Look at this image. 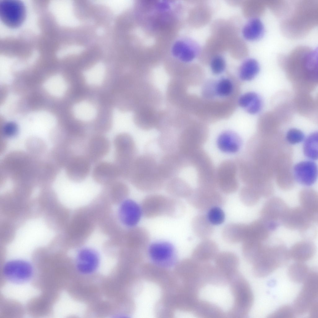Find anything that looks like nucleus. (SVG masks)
I'll use <instances>...</instances> for the list:
<instances>
[{"instance_id":"nucleus-1","label":"nucleus","mask_w":318,"mask_h":318,"mask_svg":"<svg viewBox=\"0 0 318 318\" xmlns=\"http://www.w3.org/2000/svg\"><path fill=\"white\" fill-rule=\"evenodd\" d=\"M129 177L135 187L145 192H153L161 189L165 180L159 164L148 155L135 158Z\"/></svg>"},{"instance_id":"nucleus-2","label":"nucleus","mask_w":318,"mask_h":318,"mask_svg":"<svg viewBox=\"0 0 318 318\" xmlns=\"http://www.w3.org/2000/svg\"><path fill=\"white\" fill-rule=\"evenodd\" d=\"M143 216L148 219L165 216L178 218L185 212L186 207L180 199L158 194L145 197L140 204Z\"/></svg>"},{"instance_id":"nucleus-3","label":"nucleus","mask_w":318,"mask_h":318,"mask_svg":"<svg viewBox=\"0 0 318 318\" xmlns=\"http://www.w3.org/2000/svg\"><path fill=\"white\" fill-rule=\"evenodd\" d=\"M229 283L234 298V302L226 316L231 318L246 317L251 309L254 301L253 295L249 283L238 271L230 278Z\"/></svg>"},{"instance_id":"nucleus-4","label":"nucleus","mask_w":318,"mask_h":318,"mask_svg":"<svg viewBox=\"0 0 318 318\" xmlns=\"http://www.w3.org/2000/svg\"><path fill=\"white\" fill-rule=\"evenodd\" d=\"M289 258V251L284 246L264 245L257 258L252 263L253 273L258 277L266 276L285 265Z\"/></svg>"},{"instance_id":"nucleus-5","label":"nucleus","mask_w":318,"mask_h":318,"mask_svg":"<svg viewBox=\"0 0 318 318\" xmlns=\"http://www.w3.org/2000/svg\"><path fill=\"white\" fill-rule=\"evenodd\" d=\"M115 148V163L118 168L120 176H129L135 160V146L132 137L126 134L118 135L113 142Z\"/></svg>"},{"instance_id":"nucleus-6","label":"nucleus","mask_w":318,"mask_h":318,"mask_svg":"<svg viewBox=\"0 0 318 318\" xmlns=\"http://www.w3.org/2000/svg\"><path fill=\"white\" fill-rule=\"evenodd\" d=\"M302 283V289L295 299L293 307L295 314L299 315L307 312L313 302L318 300L317 272L310 271Z\"/></svg>"},{"instance_id":"nucleus-7","label":"nucleus","mask_w":318,"mask_h":318,"mask_svg":"<svg viewBox=\"0 0 318 318\" xmlns=\"http://www.w3.org/2000/svg\"><path fill=\"white\" fill-rule=\"evenodd\" d=\"M32 264L25 260L14 259L6 262L3 265L2 273L9 282L16 284H24L30 281L34 274Z\"/></svg>"},{"instance_id":"nucleus-8","label":"nucleus","mask_w":318,"mask_h":318,"mask_svg":"<svg viewBox=\"0 0 318 318\" xmlns=\"http://www.w3.org/2000/svg\"><path fill=\"white\" fill-rule=\"evenodd\" d=\"M192 164L197 170L199 188L216 189L218 187L216 171L211 161L204 150H201L196 154Z\"/></svg>"},{"instance_id":"nucleus-9","label":"nucleus","mask_w":318,"mask_h":318,"mask_svg":"<svg viewBox=\"0 0 318 318\" xmlns=\"http://www.w3.org/2000/svg\"><path fill=\"white\" fill-rule=\"evenodd\" d=\"M26 10L24 3L19 0H2L0 1V18L3 23L11 28L20 26L24 21Z\"/></svg>"},{"instance_id":"nucleus-10","label":"nucleus","mask_w":318,"mask_h":318,"mask_svg":"<svg viewBox=\"0 0 318 318\" xmlns=\"http://www.w3.org/2000/svg\"><path fill=\"white\" fill-rule=\"evenodd\" d=\"M188 203L202 211L209 210L212 207L221 206L225 202L223 195L215 190L200 188L192 191L186 198Z\"/></svg>"},{"instance_id":"nucleus-11","label":"nucleus","mask_w":318,"mask_h":318,"mask_svg":"<svg viewBox=\"0 0 318 318\" xmlns=\"http://www.w3.org/2000/svg\"><path fill=\"white\" fill-rule=\"evenodd\" d=\"M237 171V163L231 160L225 161L220 165L216 171V180L218 187L224 193H232L238 189Z\"/></svg>"},{"instance_id":"nucleus-12","label":"nucleus","mask_w":318,"mask_h":318,"mask_svg":"<svg viewBox=\"0 0 318 318\" xmlns=\"http://www.w3.org/2000/svg\"><path fill=\"white\" fill-rule=\"evenodd\" d=\"M207 135L191 129H187L180 134L178 142L179 154L189 161L195 152L206 141Z\"/></svg>"},{"instance_id":"nucleus-13","label":"nucleus","mask_w":318,"mask_h":318,"mask_svg":"<svg viewBox=\"0 0 318 318\" xmlns=\"http://www.w3.org/2000/svg\"><path fill=\"white\" fill-rule=\"evenodd\" d=\"M288 208L284 201L278 197L270 198L264 205L261 211V219L269 229L273 230L278 226Z\"/></svg>"},{"instance_id":"nucleus-14","label":"nucleus","mask_w":318,"mask_h":318,"mask_svg":"<svg viewBox=\"0 0 318 318\" xmlns=\"http://www.w3.org/2000/svg\"><path fill=\"white\" fill-rule=\"evenodd\" d=\"M148 251L151 259L160 266L170 267L175 262L176 250L170 242L165 241L154 242L149 244Z\"/></svg>"},{"instance_id":"nucleus-15","label":"nucleus","mask_w":318,"mask_h":318,"mask_svg":"<svg viewBox=\"0 0 318 318\" xmlns=\"http://www.w3.org/2000/svg\"><path fill=\"white\" fill-rule=\"evenodd\" d=\"M314 223L311 216L301 207L288 208L281 221L286 228L299 230L302 234L313 228Z\"/></svg>"},{"instance_id":"nucleus-16","label":"nucleus","mask_w":318,"mask_h":318,"mask_svg":"<svg viewBox=\"0 0 318 318\" xmlns=\"http://www.w3.org/2000/svg\"><path fill=\"white\" fill-rule=\"evenodd\" d=\"M118 216L125 226L129 228L136 226L143 216L140 205L133 200L126 199L120 203Z\"/></svg>"},{"instance_id":"nucleus-17","label":"nucleus","mask_w":318,"mask_h":318,"mask_svg":"<svg viewBox=\"0 0 318 318\" xmlns=\"http://www.w3.org/2000/svg\"><path fill=\"white\" fill-rule=\"evenodd\" d=\"M294 178L299 184L310 186L316 181L318 176V168L316 164L311 161L300 162L296 164L293 168Z\"/></svg>"},{"instance_id":"nucleus-18","label":"nucleus","mask_w":318,"mask_h":318,"mask_svg":"<svg viewBox=\"0 0 318 318\" xmlns=\"http://www.w3.org/2000/svg\"><path fill=\"white\" fill-rule=\"evenodd\" d=\"M67 175L71 180L80 182L84 179L90 169V162L82 156H72L66 165Z\"/></svg>"},{"instance_id":"nucleus-19","label":"nucleus","mask_w":318,"mask_h":318,"mask_svg":"<svg viewBox=\"0 0 318 318\" xmlns=\"http://www.w3.org/2000/svg\"><path fill=\"white\" fill-rule=\"evenodd\" d=\"M99 256L95 250L84 248L80 249L77 253L76 266L78 270L84 274H89L94 272L99 266Z\"/></svg>"},{"instance_id":"nucleus-20","label":"nucleus","mask_w":318,"mask_h":318,"mask_svg":"<svg viewBox=\"0 0 318 318\" xmlns=\"http://www.w3.org/2000/svg\"><path fill=\"white\" fill-rule=\"evenodd\" d=\"M215 266L228 280L238 271L239 260L234 253L229 252H218L214 259Z\"/></svg>"},{"instance_id":"nucleus-21","label":"nucleus","mask_w":318,"mask_h":318,"mask_svg":"<svg viewBox=\"0 0 318 318\" xmlns=\"http://www.w3.org/2000/svg\"><path fill=\"white\" fill-rule=\"evenodd\" d=\"M94 180L97 183L109 185L116 181L120 176L119 170L115 164L106 161L98 163L92 172Z\"/></svg>"},{"instance_id":"nucleus-22","label":"nucleus","mask_w":318,"mask_h":318,"mask_svg":"<svg viewBox=\"0 0 318 318\" xmlns=\"http://www.w3.org/2000/svg\"><path fill=\"white\" fill-rule=\"evenodd\" d=\"M150 240L148 232L142 227L129 228L123 234V241L126 245L133 248H146L149 245Z\"/></svg>"},{"instance_id":"nucleus-23","label":"nucleus","mask_w":318,"mask_h":318,"mask_svg":"<svg viewBox=\"0 0 318 318\" xmlns=\"http://www.w3.org/2000/svg\"><path fill=\"white\" fill-rule=\"evenodd\" d=\"M110 148L107 138L100 135L94 136L89 141L86 157L90 162H97L107 154Z\"/></svg>"},{"instance_id":"nucleus-24","label":"nucleus","mask_w":318,"mask_h":318,"mask_svg":"<svg viewBox=\"0 0 318 318\" xmlns=\"http://www.w3.org/2000/svg\"><path fill=\"white\" fill-rule=\"evenodd\" d=\"M172 52L181 61L188 62L192 61L198 53L199 48L195 42L189 39L177 42L174 45Z\"/></svg>"},{"instance_id":"nucleus-25","label":"nucleus","mask_w":318,"mask_h":318,"mask_svg":"<svg viewBox=\"0 0 318 318\" xmlns=\"http://www.w3.org/2000/svg\"><path fill=\"white\" fill-rule=\"evenodd\" d=\"M301 207L311 216L315 223L318 220V196L313 189H303L299 195Z\"/></svg>"},{"instance_id":"nucleus-26","label":"nucleus","mask_w":318,"mask_h":318,"mask_svg":"<svg viewBox=\"0 0 318 318\" xmlns=\"http://www.w3.org/2000/svg\"><path fill=\"white\" fill-rule=\"evenodd\" d=\"M218 247L214 241L206 239L198 244L193 250L194 260L200 263L208 262L214 259L218 253Z\"/></svg>"},{"instance_id":"nucleus-27","label":"nucleus","mask_w":318,"mask_h":318,"mask_svg":"<svg viewBox=\"0 0 318 318\" xmlns=\"http://www.w3.org/2000/svg\"><path fill=\"white\" fill-rule=\"evenodd\" d=\"M316 251V246L313 243L302 241L294 244L289 251V253L290 258L296 261L303 262L312 258Z\"/></svg>"},{"instance_id":"nucleus-28","label":"nucleus","mask_w":318,"mask_h":318,"mask_svg":"<svg viewBox=\"0 0 318 318\" xmlns=\"http://www.w3.org/2000/svg\"><path fill=\"white\" fill-rule=\"evenodd\" d=\"M219 148L227 153H234L240 149L241 140L239 136L231 131H226L219 135L217 140Z\"/></svg>"},{"instance_id":"nucleus-29","label":"nucleus","mask_w":318,"mask_h":318,"mask_svg":"<svg viewBox=\"0 0 318 318\" xmlns=\"http://www.w3.org/2000/svg\"><path fill=\"white\" fill-rule=\"evenodd\" d=\"M248 225L230 223L223 228L222 235L225 241L231 243L243 242L247 234Z\"/></svg>"},{"instance_id":"nucleus-30","label":"nucleus","mask_w":318,"mask_h":318,"mask_svg":"<svg viewBox=\"0 0 318 318\" xmlns=\"http://www.w3.org/2000/svg\"><path fill=\"white\" fill-rule=\"evenodd\" d=\"M194 313L199 318H222L226 315L218 306L205 300H198L194 308Z\"/></svg>"},{"instance_id":"nucleus-31","label":"nucleus","mask_w":318,"mask_h":318,"mask_svg":"<svg viewBox=\"0 0 318 318\" xmlns=\"http://www.w3.org/2000/svg\"><path fill=\"white\" fill-rule=\"evenodd\" d=\"M191 225L194 234L203 240L208 239L214 231L213 225L209 221L207 216L204 215H198L194 217Z\"/></svg>"},{"instance_id":"nucleus-32","label":"nucleus","mask_w":318,"mask_h":318,"mask_svg":"<svg viewBox=\"0 0 318 318\" xmlns=\"http://www.w3.org/2000/svg\"><path fill=\"white\" fill-rule=\"evenodd\" d=\"M248 228L247 236L244 240H254L262 242L269 237L270 231L261 219L255 220L248 225Z\"/></svg>"},{"instance_id":"nucleus-33","label":"nucleus","mask_w":318,"mask_h":318,"mask_svg":"<svg viewBox=\"0 0 318 318\" xmlns=\"http://www.w3.org/2000/svg\"><path fill=\"white\" fill-rule=\"evenodd\" d=\"M238 102L241 107L251 114L258 112L262 106L260 97L254 92H248L242 95L238 98Z\"/></svg>"},{"instance_id":"nucleus-34","label":"nucleus","mask_w":318,"mask_h":318,"mask_svg":"<svg viewBox=\"0 0 318 318\" xmlns=\"http://www.w3.org/2000/svg\"><path fill=\"white\" fill-rule=\"evenodd\" d=\"M263 24L258 18L250 19L245 24L242 30V34L246 40L253 41L261 37L264 33Z\"/></svg>"},{"instance_id":"nucleus-35","label":"nucleus","mask_w":318,"mask_h":318,"mask_svg":"<svg viewBox=\"0 0 318 318\" xmlns=\"http://www.w3.org/2000/svg\"><path fill=\"white\" fill-rule=\"evenodd\" d=\"M166 189L171 197L179 199L187 198L193 191L186 182L176 179L170 181L166 185Z\"/></svg>"},{"instance_id":"nucleus-36","label":"nucleus","mask_w":318,"mask_h":318,"mask_svg":"<svg viewBox=\"0 0 318 318\" xmlns=\"http://www.w3.org/2000/svg\"><path fill=\"white\" fill-rule=\"evenodd\" d=\"M258 63L255 59L249 58L244 61L240 66L239 76L241 80L244 81L252 80L259 70Z\"/></svg>"},{"instance_id":"nucleus-37","label":"nucleus","mask_w":318,"mask_h":318,"mask_svg":"<svg viewBox=\"0 0 318 318\" xmlns=\"http://www.w3.org/2000/svg\"><path fill=\"white\" fill-rule=\"evenodd\" d=\"M309 271L303 262L296 261L291 264L288 269V274L291 280L296 283H302Z\"/></svg>"},{"instance_id":"nucleus-38","label":"nucleus","mask_w":318,"mask_h":318,"mask_svg":"<svg viewBox=\"0 0 318 318\" xmlns=\"http://www.w3.org/2000/svg\"><path fill=\"white\" fill-rule=\"evenodd\" d=\"M318 137L317 132L312 133L305 139L304 143V154L306 157L312 160L318 159Z\"/></svg>"},{"instance_id":"nucleus-39","label":"nucleus","mask_w":318,"mask_h":318,"mask_svg":"<svg viewBox=\"0 0 318 318\" xmlns=\"http://www.w3.org/2000/svg\"><path fill=\"white\" fill-rule=\"evenodd\" d=\"M239 196L242 202L248 206L255 205L261 197L259 192L255 188L247 185L241 189Z\"/></svg>"},{"instance_id":"nucleus-40","label":"nucleus","mask_w":318,"mask_h":318,"mask_svg":"<svg viewBox=\"0 0 318 318\" xmlns=\"http://www.w3.org/2000/svg\"><path fill=\"white\" fill-rule=\"evenodd\" d=\"M213 84L214 95L220 97H226L232 93L234 86L229 79L222 78Z\"/></svg>"},{"instance_id":"nucleus-41","label":"nucleus","mask_w":318,"mask_h":318,"mask_svg":"<svg viewBox=\"0 0 318 318\" xmlns=\"http://www.w3.org/2000/svg\"><path fill=\"white\" fill-rule=\"evenodd\" d=\"M109 185L110 194L113 198L119 199L120 203L126 199L129 193V189L125 184L116 181Z\"/></svg>"},{"instance_id":"nucleus-42","label":"nucleus","mask_w":318,"mask_h":318,"mask_svg":"<svg viewBox=\"0 0 318 318\" xmlns=\"http://www.w3.org/2000/svg\"><path fill=\"white\" fill-rule=\"evenodd\" d=\"M208 220L213 225L221 224L225 220V214L219 207L212 208L209 210L207 216Z\"/></svg>"},{"instance_id":"nucleus-43","label":"nucleus","mask_w":318,"mask_h":318,"mask_svg":"<svg viewBox=\"0 0 318 318\" xmlns=\"http://www.w3.org/2000/svg\"><path fill=\"white\" fill-rule=\"evenodd\" d=\"M210 68L212 73L216 75L222 73L225 69L226 63L224 58L217 55L213 57L210 62Z\"/></svg>"},{"instance_id":"nucleus-44","label":"nucleus","mask_w":318,"mask_h":318,"mask_svg":"<svg viewBox=\"0 0 318 318\" xmlns=\"http://www.w3.org/2000/svg\"><path fill=\"white\" fill-rule=\"evenodd\" d=\"M295 314L293 308L288 305H284L269 315L268 317L272 318H292Z\"/></svg>"},{"instance_id":"nucleus-45","label":"nucleus","mask_w":318,"mask_h":318,"mask_svg":"<svg viewBox=\"0 0 318 318\" xmlns=\"http://www.w3.org/2000/svg\"><path fill=\"white\" fill-rule=\"evenodd\" d=\"M286 138L289 143L295 144L302 142L304 139L305 135L301 130L292 128L287 131Z\"/></svg>"},{"instance_id":"nucleus-46","label":"nucleus","mask_w":318,"mask_h":318,"mask_svg":"<svg viewBox=\"0 0 318 318\" xmlns=\"http://www.w3.org/2000/svg\"><path fill=\"white\" fill-rule=\"evenodd\" d=\"M17 131L16 125L14 123L9 122L5 125L3 129L4 134L8 137H12L16 134Z\"/></svg>"},{"instance_id":"nucleus-47","label":"nucleus","mask_w":318,"mask_h":318,"mask_svg":"<svg viewBox=\"0 0 318 318\" xmlns=\"http://www.w3.org/2000/svg\"><path fill=\"white\" fill-rule=\"evenodd\" d=\"M308 312L310 318H318V300L313 302L309 308Z\"/></svg>"}]
</instances>
